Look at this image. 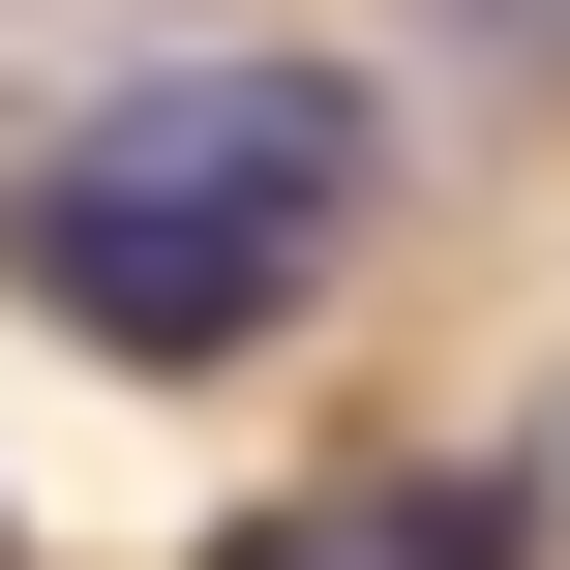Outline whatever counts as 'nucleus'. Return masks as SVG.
I'll return each instance as SVG.
<instances>
[{"label":"nucleus","mask_w":570,"mask_h":570,"mask_svg":"<svg viewBox=\"0 0 570 570\" xmlns=\"http://www.w3.org/2000/svg\"><path fill=\"white\" fill-rule=\"evenodd\" d=\"M361 210H391V120H361V60H271V30H180L0 150V271L90 361H271Z\"/></svg>","instance_id":"obj_1"},{"label":"nucleus","mask_w":570,"mask_h":570,"mask_svg":"<svg viewBox=\"0 0 570 570\" xmlns=\"http://www.w3.org/2000/svg\"><path fill=\"white\" fill-rule=\"evenodd\" d=\"M240 570H511V541H481V511H271Z\"/></svg>","instance_id":"obj_2"}]
</instances>
